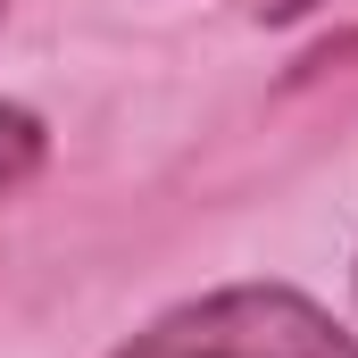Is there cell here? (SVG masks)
<instances>
[{
    "label": "cell",
    "instance_id": "obj_1",
    "mask_svg": "<svg viewBox=\"0 0 358 358\" xmlns=\"http://www.w3.org/2000/svg\"><path fill=\"white\" fill-rule=\"evenodd\" d=\"M108 358H358V342L292 283H225L150 317Z\"/></svg>",
    "mask_w": 358,
    "mask_h": 358
},
{
    "label": "cell",
    "instance_id": "obj_4",
    "mask_svg": "<svg viewBox=\"0 0 358 358\" xmlns=\"http://www.w3.org/2000/svg\"><path fill=\"white\" fill-rule=\"evenodd\" d=\"M308 8H317V0H267V17H275V25H292V17H308Z\"/></svg>",
    "mask_w": 358,
    "mask_h": 358
},
{
    "label": "cell",
    "instance_id": "obj_5",
    "mask_svg": "<svg viewBox=\"0 0 358 358\" xmlns=\"http://www.w3.org/2000/svg\"><path fill=\"white\" fill-rule=\"evenodd\" d=\"M0 8H8V0H0Z\"/></svg>",
    "mask_w": 358,
    "mask_h": 358
},
{
    "label": "cell",
    "instance_id": "obj_3",
    "mask_svg": "<svg viewBox=\"0 0 358 358\" xmlns=\"http://www.w3.org/2000/svg\"><path fill=\"white\" fill-rule=\"evenodd\" d=\"M325 67H358V34H334V42H317L300 59V76H325Z\"/></svg>",
    "mask_w": 358,
    "mask_h": 358
},
{
    "label": "cell",
    "instance_id": "obj_2",
    "mask_svg": "<svg viewBox=\"0 0 358 358\" xmlns=\"http://www.w3.org/2000/svg\"><path fill=\"white\" fill-rule=\"evenodd\" d=\"M42 159H50V125H42L34 108L0 100V200H17L25 183L42 176Z\"/></svg>",
    "mask_w": 358,
    "mask_h": 358
}]
</instances>
